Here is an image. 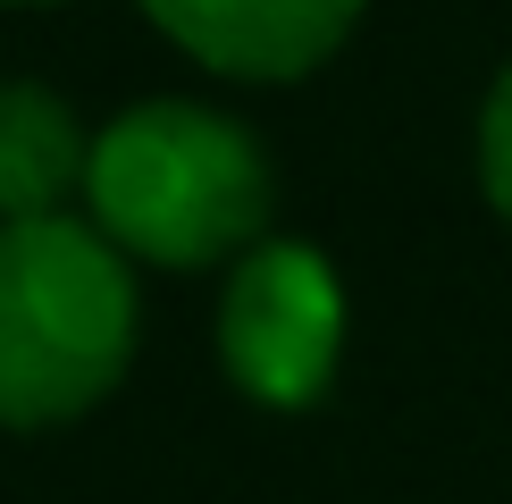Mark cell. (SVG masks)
Returning <instances> with one entry per match:
<instances>
[{
	"label": "cell",
	"mask_w": 512,
	"mask_h": 504,
	"mask_svg": "<svg viewBox=\"0 0 512 504\" xmlns=\"http://www.w3.org/2000/svg\"><path fill=\"white\" fill-rule=\"evenodd\" d=\"M135 261L93 219L0 227V429H68L135 362Z\"/></svg>",
	"instance_id": "cell-2"
},
{
	"label": "cell",
	"mask_w": 512,
	"mask_h": 504,
	"mask_svg": "<svg viewBox=\"0 0 512 504\" xmlns=\"http://www.w3.org/2000/svg\"><path fill=\"white\" fill-rule=\"evenodd\" d=\"M93 227L152 269H236L269 244V152L244 118L210 101H135L93 135L84 168Z\"/></svg>",
	"instance_id": "cell-1"
},
{
	"label": "cell",
	"mask_w": 512,
	"mask_h": 504,
	"mask_svg": "<svg viewBox=\"0 0 512 504\" xmlns=\"http://www.w3.org/2000/svg\"><path fill=\"white\" fill-rule=\"evenodd\" d=\"M479 185L512 219V68L487 84V110H479Z\"/></svg>",
	"instance_id": "cell-6"
},
{
	"label": "cell",
	"mask_w": 512,
	"mask_h": 504,
	"mask_svg": "<svg viewBox=\"0 0 512 504\" xmlns=\"http://www.w3.org/2000/svg\"><path fill=\"white\" fill-rule=\"evenodd\" d=\"M17 9H42V0H17Z\"/></svg>",
	"instance_id": "cell-7"
},
{
	"label": "cell",
	"mask_w": 512,
	"mask_h": 504,
	"mask_svg": "<svg viewBox=\"0 0 512 504\" xmlns=\"http://www.w3.org/2000/svg\"><path fill=\"white\" fill-rule=\"evenodd\" d=\"M143 17L210 76L294 84L345 51V34L361 26V0H143Z\"/></svg>",
	"instance_id": "cell-4"
},
{
	"label": "cell",
	"mask_w": 512,
	"mask_h": 504,
	"mask_svg": "<svg viewBox=\"0 0 512 504\" xmlns=\"http://www.w3.org/2000/svg\"><path fill=\"white\" fill-rule=\"evenodd\" d=\"M93 135L51 84L0 76V227L68 219V194H84Z\"/></svg>",
	"instance_id": "cell-5"
},
{
	"label": "cell",
	"mask_w": 512,
	"mask_h": 504,
	"mask_svg": "<svg viewBox=\"0 0 512 504\" xmlns=\"http://www.w3.org/2000/svg\"><path fill=\"white\" fill-rule=\"evenodd\" d=\"M336 362H345V278L328 269V252L294 236L252 244L219 294V370L236 378V395L303 412L328 395Z\"/></svg>",
	"instance_id": "cell-3"
}]
</instances>
